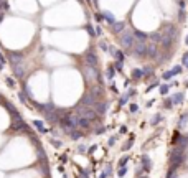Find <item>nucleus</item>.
<instances>
[{
    "label": "nucleus",
    "instance_id": "obj_1",
    "mask_svg": "<svg viewBox=\"0 0 188 178\" xmlns=\"http://www.w3.org/2000/svg\"><path fill=\"white\" fill-rule=\"evenodd\" d=\"M145 35L140 33V31H135V45H134V54L139 56V58H142L147 54V43H145Z\"/></svg>",
    "mask_w": 188,
    "mask_h": 178
},
{
    "label": "nucleus",
    "instance_id": "obj_2",
    "mask_svg": "<svg viewBox=\"0 0 188 178\" xmlns=\"http://www.w3.org/2000/svg\"><path fill=\"white\" fill-rule=\"evenodd\" d=\"M74 114L76 116H79L81 119L89 120V122H92V120L96 119V116H97V112L94 111V107H89V106H79V107H76Z\"/></svg>",
    "mask_w": 188,
    "mask_h": 178
},
{
    "label": "nucleus",
    "instance_id": "obj_3",
    "mask_svg": "<svg viewBox=\"0 0 188 178\" xmlns=\"http://www.w3.org/2000/svg\"><path fill=\"white\" fill-rule=\"evenodd\" d=\"M121 45L124 46L125 50H129V48H134V45H135V31L125 30L124 33L121 35Z\"/></svg>",
    "mask_w": 188,
    "mask_h": 178
},
{
    "label": "nucleus",
    "instance_id": "obj_4",
    "mask_svg": "<svg viewBox=\"0 0 188 178\" xmlns=\"http://www.w3.org/2000/svg\"><path fill=\"white\" fill-rule=\"evenodd\" d=\"M84 76H86V78H88L89 81H96V79L99 78V74H97L96 68L88 66V64H86V68H84Z\"/></svg>",
    "mask_w": 188,
    "mask_h": 178
},
{
    "label": "nucleus",
    "instance_id": "obj_5",
    "mask_svg": "<svg viewBox=\"0 0 188 178\" xmlns=\"http://www.w3.org/2000/svg\"><path fill=\"white\" fill-rule=\"evenodd\" d=\"M96 104H97V99L91 94V92H89V94H86V96L83 97V106H89V107H94Z\"/></svg>",
    "mask_w": 188,
    "mask_h": 178
},
{
    "label": "nucleus",
    "instance_id": "obj_6",
    "mask_svg": "<svg viewBox=\"0 0 188 178\" xmlns=\"http://www.w3.org/2000/svg\"><path fill=\"white\" fill-rule=\"evenodd\" d=\"M147 56L150 58L157 56V43H147Z\"/></svg>",
    "mask_w": 188,
    "mask_h": 178
},
{
    "label": "nucleus",
    "instance_id": "obj_7",
    "mask_svg": "<svg viewBox=\"0 0 188 178\" xmlns=\"http://www.w3.org/2000/svg\"><path fill=\"white\" fill-rule=\"evenodd\" d=\"M86 64H88V66H92V68H96V66H97V59H96V54H94V53H88V54H86Z\"/></svg>",
    "mask_w": 188,
    "mask_h": 178
},
{
    "label": "nucleus",
    "instance_id": "obj_8",
    "mask_svg": "<svg viewBox=\"0 0 188 178\" xmlns=\"http://www.w3.org/2000/svg\"><path fill=\"white\" fill-rule=\"evenodd\" d=\"M106 107H107L106 104H102V102H97L96 106H94V111H96L97 114H102V116H104V112H106Z\"/></svg>",
    "mask_w": 188,
    "mask_h": 178
},
{
    "label": "nucleus",
    "instance_id": "obj_9",
    "mask_svg": "<svg viewBox=\"0 0 188 178\" xmlns=\"http://www.w3.org/2000/svg\"><path fill=\"white\" fill-rule=\"evenodd\" d=\"M172 102L173 104H182L183 102V92H177V94L172 97Z\"/></svg>",
    "mask_w": 188,
    "mask_h": 178
},
{
    "label": "nucleus",
    "instance_id": "obj_10",
    "mask_svg": "<svg viewBox=\"0 0 188 178\" xmlns=\"http://www.w3.org/2000/svg\"><path fill=\"white\" fill-rule=\"evenodd\" d=\"M10 61L13 63V66H15V64H20V63H21V56H20V54H17V53H12V54H10Z\"/></svg>",
    "mask_w": 188,
    "mask_h": 178
},
{
    "label": "nucleus",
    "instance_id": "obj_11",
    "mask_svg": "<svg viewBox=\"0 0 188 178\" xmlns=\"http://www.w3.org/2000/svg\"><path fill=\"white\" fill-rule=\"evenodd\" d=\"M144 76H145V71H142V69H134V73H132V78L134 79H140Z\"/></svg>",
    "mask_w": 188,
    "mask_h": 178
},
{
    "label": "nucleus",
    "instance_id": "obj_12",
    "mask_svg": "<svg viewBox=\"0 0 188 178\" xmlns=\"http://www.w3.org/2000/svg\"><path fill=\"white\" fill-rule=\"evenodd\" d=\"M142 160H144V168H145L147 172H149V170L152 168V165H150V158L147 157V155H144V157H142Z\"/></svg>",
    "mask_w": 188,
    "mask_h": 178
},
{
    "label": "nucleus",
    "instance_id": "obj_13",
    "mask_svg": "<svg viewBox=\"0 0 188 178\" xmlns=\"http://www.w3.org/2000/svg\"><path fill=\"white\" fill-rule=\"evenodd\" d=\"M112 30H114V33H119V31H122V30H124V23H121V21H119V23H114V25H112Z\"/></svg>",
    "mask_w": 188,
    "mask_h": 178
},
{
    "label": "nucleus",
    "instance_id": "obj_14",
    "mask_svg": "<svg viewBox=\"0 0 188 178\" xmlns=\"http://www.w3.org/2000/svg\"><path fill=\"white\" fill-rule=\"evenodd\" d=\"M69 135H71L73 140H78V139H81V132H79V130H74V129H73L71 132H69Z\"/></svg>",
    "mask_w": 188,
    "mask_h": 178
},
{
    "label": "nucleus",
    "instance_id": "obj_15",
    "mask_svg": "<svg viewBox=\"0 0 188 178\" xmlns=\"http://www.w3.org/2000/svg\"><path fill=\"white\" fill-rule=\"evenodd\" d=\"M15 73H17L18 78H21L23 73H25V71H23V66H21V64H15Z\"/></svg>",
    "mask_w": 188,
    "mask_h": 178
},
{
    "label": "nucleus",
    "instance_id": "obj_16",
    "mask_svg": "<svg viewBox=\"0 0 188 178\" xmlns=\"http://www.w3.org/2000/svg\"><path fill=\"white\" fill-rule=\"evenodd\" d=\"M102 17H106V20H107L111 25H114V23H116V21H114V17H112V15H111L109 12H104V13H102Z\"/></svg>",
    "mask_w": 188,
    "mask_h": 178
},
{
    "label": "nucleus",
    "instance_id": "obj_17",
    "mask_svg": "<svg viewBox=\"0 0 188 178\" xmlns=\"http://www.w3.org/2000/svg\"><path fill=\"white\" fill-rule=\"evenodd\" d=\"M33 124H35V127H36L38 130H40V132H46V129L43 127V122H40V120H35Z\"/></svg>",
    "mask_w": 188,
    "mask_h": 178
},
{
    "label": "nucleus",
    "instance_id": "obj_18",
    "mask_svg": "<svg viewBox=\"0 0 188 178\" xmlns=\"http://www.w3.org/2000/svg\"><path fill=\"white\" fill-rule=\"evenodd\" d=\"M168 89H170V84H162L160 86V94H167Z\"/></svg>",
    "mask_w": 188,
    "mask_h": 178
},
{
    "label": "nucleus",
    "instance_id": "obj_19",
    "mask_svg": "<svg viewBox=\"0 0 188 178\" xmlns=\"http://www.w3.org/2000/svg\"><path fill=\"white\" fill-rule=\"evenodd\" d=\"M127 160H129V157H122V158H121V162H119V167H121V168H124L125 163H127Z\"/></svg>",
    "mask_w": 188,
    "mask_h": 178
},
{
    "label": "nucleus",
    "instance_id": "obj_20",
    "mask_svg": "<svg viewBox=\"0 0 188 178\" xmlns=\"http://www.w3.org/2000/svg\"><path fill=\"white\" fill-rule=\"evenodd\" d=\"M172 76H175V73H173V71H168V73H165V74H163V79H170Z\"/></svg>",
    "mask_w": 188,
    "mask_h": 178
},
{
    "label": "nucleus",
    "instance_id": "obj_21",
    "mask_svg": "<svg viewBox=\"0 0 188 178\" xmlns=\"http://www.w3.org/2000/svg\"><path fill=\"white\" fill-rule=\"evenodd\" d=\"M86 30H88V33L91 35V36H94V35H96V31L92 30V26H91V25H88V26H86Z\"/></svg>",
    "mask_w": 188,
    "mask_h": 178
},
{
    "label": "nucleus",
    "instance_id": "obj_22",
    "mask_svg": "<svg viewBox=\"0 0 188 178\" xmlns=\"http://www.w3.org/2000/svg\"><path fill=\"white\" fill-rule=\"evenodd\" d=\"M172 71H173L175 74H180V73H182V66H175V68H173Z\"/></svg>",
    "mask_w": 188,
    "mask_h": 178
},
{
    "label": "nucleus",
    "instance_id": "obj_23",
    "mask_svg": "<svg viewBox=\"0 0 188 178\" xmlns=\"http://www.w3.org/2000/svg\"><path fill=\"white\" fill-rule=\"evenodd\" d=\"M125 173H127V170H125V167H124V168H121V170H119V177H124Z\"/></svg>",
    "mask_w": 188,
    "mask_h": 178
},
{
    "label": "nucleus",
    "instance_id": "obj_24",
    "mask_svg": "<svg viewBox=\"0 0 188 178\" xmlns=\"http://www.w3.org/2000/svg\"><path fill=\"white\" fill-rule=\"evenodd\" d=\"M157 86H159V83H157V81H155V83L152 84V86H149V87H147V91H152V89H154V87H157Z\"/></svg>",
    "mask_w": 188,
    "mask_h": 178
},
{
    "label": "nucleus",
    "instance_id": "obj_25",
    "mask_svg": "<svg viewBox=\"0 0 188 178\" xmlns=\"http://www.w3.org/2000/svg\"><path fill=\"white\" fill-rule=\"evenodd\" d=\"M137 106H135V104H130V112H137Z\"/></svg>",
    "mask_w": 188,
    "mask_h": 178
},
{
    "label": "nucleus",
    "instance_id": "obj_26",
    "mask_svg": "<svg viewBox=\"0 0 188 178\" xmlns=\"http://www.w3.org/2000/svg\"><path fill=\"white\" fill-rule=\"evenodd\" d=\"M20 101L21 102H26V96L23 94V92H20Z\"/></svg>",
    "mask_w": 188,
    "mask_h": 178
},
{
    "label": "nucleus",
    "instance_id": "obj_27",
    "mask_svg": "<svg viewBox=\"0 0 188 178\" xmlns=\"http://www.w3.org/2000/svg\"><path fill=\"white\" fill-rule=\"evenodd\" d=\"M99 46H101V50H107V45H106L104 41H101V43H99Z\"/></svg>",
    "mask_w": 188,
    "mask_h": 178
},
{
    "label": "nucleus",
    "instance_id": "obj_28",
    "mask_svg": "<svg viewBox=\"0 0 188 178\" xmlns=\"http://www.w3.org/2000/svg\"><path fill=\"white\" fill-rule=\"evenodd\" d=\"M7 84H9L10 87H12V86H15V84H13V79H10V78H7Z\"/></svg>",
    "mask_w": 188,
    "mask_h": 178
},
{
    "label": "nucleus",
    "instance_id": "obj_29",
    "mask_svg": "<svg viewBox=\"0 0 188 178\" xmlns=\"http://www.w3.org/2000/svg\"><path fill=\"white\" fill-rule=\"evenodd\" d=\"M107 76H109V78H112V76H114V69H112V68H109V73H107Z\"/></svg>",
    "mask_w": 188,
    "mask_h": 178
},
{
    "label": "nucleus",
    "instance_id": "obj_30",
    "mask_svg": "<svg viewBox=\"0 0 188 178\" xmlns=\"http://www.w3.org/2000/svg\"><path fill=\"white\" fill-rule=\"evenodd\" d=\"M183 63H185V64L188 63V53H185V54H183Z\"/></svg>",
    "mask_w": 188,
    "mask_h": 178
},
{
    "label": "nucleus",
    "instance_id": "obj_31",
    "mask_svg": "<svg viewBox=\"0 0 188 178\" xmlns=\"http://www.w3.org/2000/svg\"><path fill=\"white\" fill-rule=\"evenodd\" d=\"M127 102V96H122V99H121V104H125Z\"/></svg>",
    "mask_w": 188,
    "mask_h": 178
},
{
    "label": "nucleus",
    "instance_id": "obj_32",
    "mask_svg": "<svg viewBox=\"0 0 188 178\" xmlns=\"http://www.w3.org/2000/svg\"><path fill=\"white\" fill-rule=\"evenodd\" d=\"M114 142H116V139H114V137H111V139H109V145H114Z\"/></svg>",
    "mask_w": 188,
    "mask_h": 178
},
{
    "label": "nucleus",
    "instance_id": "obj_33",
    "mask_svg": "<svg viewBox=\"0 0 188 178\" xmlns=\"http://www.w3.org/2000/svg\"><path fill=\"white\" fill-rule=\"evenodd\" d=\"M96 149H97V145H92L91 149H89V153H92V152H94V150H96Z\"/></svg>",
    "mask_w": 188,
    "mask_h": 178
},
{
    "label": "nucleus",
    "instance_id": "obj_34",
    "mask_svg": "<svg viewBox=\"0 0 188 178\" xmlns=\"http://www.w3.org/2000/svg\"><path fill=\"white\" fill-rule=\"evenodd\" d=\"M99 178H106V172H102V173L99 175Z\"/></svg>",
    "mask_w": 188,
    "mask_h": 178
},
{
    "label": "nucleus",
    "instance_id": "obj_35",
    "mask_svg": "<svg viewBox=\"0 0 188 178\" xmlns=\"http://www.w3.org/2000/svg\"><path fill=\"white\" fill-rule=\"evenodd\" d=\"M185 43H187V45H188V35H187V38H185Z\"/></svg>",
    "mask_w": 188,
    "mask_h": 178
},
{
    "label": "nucleus",
    "instance_id": "obj_36",
    "mask_svg": "<svg viewBox=\"0 0 188 178\" xmlns=\"http://www.w3.org/2000/svg\"><path fill=\"white\" fill-rule=\"evenodd\" d=\"M142 178H147V177H142Z\"/></svg>",
    "mask_w": 188,
    "mask_h": 178
},
{
    "label": "nucleus",
    "instance_id": "obj_37",
    "mask_svg": "<svg viewBox=\"0 0 188 178\" xmlns=\"http://www.w3.org/2000/svg\"><path fill=\"white\" fill-rule=\"evenodd\" d=\"M0 2H4V0H0Z\"/></svg>",
    "mask_w": 188,
    "mask_h": 178
}]
</instances>
